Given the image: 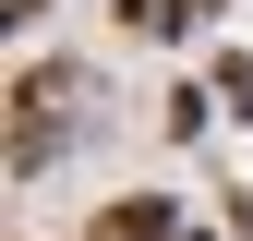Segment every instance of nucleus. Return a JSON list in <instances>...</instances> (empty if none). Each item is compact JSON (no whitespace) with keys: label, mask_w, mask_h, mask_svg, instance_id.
I'll return each mask as SVG.
<instances>
[{"label":"nucleus","mask_w":253,"mask_h":241,"mask_svg":"<svg viewBox=\"0 0 253 241\" xmlns=\"http://www.w3.org/2000/svg\"><path fill=\"white\" fill-rule=\"evenodd\" d=\"M97 241H157V217H145V205H121V217H109Z\"/></svg>","instance_id":"obj_1"}]
</instances>
